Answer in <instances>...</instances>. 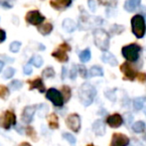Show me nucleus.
I'll return each instance as SVG.
<instances>
[{
	"instance_id": "nucleus-1",
	"label": "nucleus",
	"mask_w": 146,
	"mask_h": 146,
	"mask_svg": "<svg viewBox=\"0 0 146 146\" xmlns=\"http://www.w3.org/2000/svg\"><path fill=\"white\" fill-rule=\"evenodd\" d=\"M96 96V90L94 87H92L90 84L85 83L81 86L79 90V98L81 102L85 106H88L92 104L94 100V96Z\"/></svg>"
},
{
	"instance_id": "nucleus-2",
	"label": "nucleus",
	"mask_w": 146,
	"mask_h": 146,
	"mask_svg": "<svg viewBox=\"0 0 146 146\" xmlns=\"http://www.w3.org/2000/svg\"><path fill=\"white\" fill-rule=\"evenodd\" d=\"M94 44L100 50L106 51L108 50L110 47V36L106 33V31L104 29H96L94 31Z\"/></svg>"
},
{
	"instance_id": "nucleus-3",
	"label": "nucleus",
	"mask_w": 146,
	"mask_h": 146,
	"mask_svg": "<svg viewBox=\"0 0 146 146\" xmlns=\"http://www.w3.org/2000/svg\"><path fill=\"white\" fill-rule=\"evenodd\" d=\"M131 30L134 36L136 38L140 39L145 35L146 31V25H145V20L144 17L140 14L133 16L131 19Z\"/></svg>"
},
{
	"instance_id": "nucleus-4",
	"label": "nucleus",
	"mask_w": 146,
	"mask_h": 146,
	"mask_svg": "<svg viewBox=\"0 0 146 146\" xmlns=\"http://www.w3.org/2000/svg\"><path fill=\"white\" fill-rule=\"evenodd\" d=\"M141 51L140 46L137 44H129L122 48V56L128 62H136L139 58V52Z\"/></svg>"
},
{
	"instance_id": "nucleus-5",
	"label": "nucleus",
	"mask_w": 146,
	"mask_h": 146,
	"mask_svg": "<svg viewBox=\"0 0 146 146\" xmlns=\"http://www.w3.org/2000/svg\"><path fill=\"white\" fill-rule=\"evenodd\" d=\"M16 123L17 121H16V115L14 114V112L7 110L0 116V126L6 130L10 129Z\"/></svg>"
},
{
	"instance_id": "nucleus-6",
	"label": "nucleus",
	"mask_w": 146,
	"mask_h": 146,
	"mask_svg": "<svg viewBox=\"0 0 146 146\" xmlns=\"http://www.w3.org/2000/svg\"><path fill=\"white\" fill-rule=\"evenodd\" d=\"M68 51H71V47L67 43H63L59 46V48L56 51L52 53V56L55 59H57L61 63H67L69 61V57H68L67 52Z\"/></svg>"
},
{
	"instance_id": "nucleus-7",
	"label": "nucleus",
	"mask_w": 146,
	"mask_h": 146,
	"mask_svg": "<svg viewBox=\"0 0 146 146\" xmlns=\"http://www.w3.org/2000/svg\"><path fill=\"white\" fill-rule=\"evenodd\" d=\"M46 98L54 104L55 106H63L64 104V98H63V96H62L61 92H59L58 90L56 88H50V90L47 92L46 94Z\"/></svg>"
},
{
	"instance_id": "nucleus-8",
	"label": "nucleus",
	"mask_w": 146,
	"mask_h": 146,
	"mask_svg": "<svg viewBox=\"0 0 146 146\" xmlns=\"http://www.w3.org/2000/svg\"><path fill=\"white\" fill-rule=\"evenodd\" d=\"M66 124L72 131L78 133L81 129V117L78 113H71L66 118Z\"/></svg>"
},
{
	"instance_id": "nucleus-9",
	"label": "nucleus",
	"mask_w": 146,
	"mask_h": 146,
	"mask_svg": "<svg viewBox=\"0 0 146 146\" xmlns=\"http://www.w3.org/2000/svg\"><path fill=\"white\" fill-rule=\"evenodd\" d=\"M45 20V17L38 11V10H32L29 11L26 14V21L30 24V25L39 26L42 24Z\"/></svg>"
},
{
	"instance_id": "nucleus-10",
	"label": "nucleus",
	"mask_w": 146,
	"mask_h": 146,
	"mask_svg": "<svg viewBox=\"0 0 146 146\" xmlns=\"http://www.w3.org/2000/svg\"><path fill=\"white\" fill-rule=\"evenodd\" d=\"M120 71L123 74V79L128 80V81H134L135 78H136L137 72L135 71V69L128 63V62H125L122 65L120 66Z\"/></svg>"
},
{
	"instance_id": "nucleus-11",
	"label": "nucleus",
	"mask_w": 146,
	"mask_h": 146,
	"mask_svg": "<svg viewBox=\"0 0 146 146\" xmlns=\"http://www.w3.org/2000/svg\"><path fill=\"white\" fill-rule=\"evenodd\" d=\"M129 138L125 134L119 132H114L111 136L110 146H128L129 145Z\"/></svg>"
},
{
	"instance_id": "nucleus-12",
	"label": "nucleus",
	"mask_w": 146,
	"mask_h": 146,
	"mask_svg": "<svg viewBox=\"0 0 146 146\" xmlns=\"http://www.w3.org/2000/svg\"><path fill=\"white\" fill-rule=\"evenodd\" d=\"M106 123L111 128H118L123 124V118L119 113L110 114L106 117Z\"/></svg>"
},
{
	"instance_id": "nucleus-13",
	"label": "nucleus",
	"mask_w": 146,
	"mask_h": 146,
	"mask_svg": "<svg viewBox=\"0 0 146 146\" xmlns=\"http://www.w3.org/2000/svg\"><path fill=\"white\" fill-rule=\"evenodd\" d=\"M36 108L37 106H26L24 108L23 112H22V121L26 124H30L33 120V117H34V113L36 111Z\"/></svg>"
},
{
	"instance_id": "nucleus-14",
	"label": "nucleus",
	"mask_w": 146,
	"mask_h": 146,
	"mask_svg": "<svg viewBox=\"0 0 146 146\" xmlns=\"http://www.w3.org/2000/svg\"><path fill=\"white\" fill-rule=\"evenodd\" d=\"M92 130L94 131L96 135L98 136H102L106 133V124L102 119H98L92 124Z\"/></svg>"
},
{
	"instance_id": "nucleus-15",
	"label": "nucleus",
	"mask_w": 146,
	"mask_h": 146,
	"mask_svg": "<svg viewBox=\"0 0 146 146\" xmlns=\"http://www.w3.org/2000/svg\"><path fill=\"white\" fill-rule=\"evenodd\" d=\"M51 6L56 10H64L71 6L72 0H52L50 2Z\"/></svg>"
},
{
	"instance_id": "nucleus-16",
	"label": "nucleus",
	"mask_w": 146,
	"mask_h": 146,
	"mask_svg": "<svg viewBox=\"0 0 146 146\" xmlns=\"http://www.w3.org/2000/svg\"><path fill=\"white\" fill-rule=\"evenodd\" d=\"M102 61L104 62V63L108 64V65L112 66V67H114V66L117 65V60H116L115 57H114L113 55L111 54V53L106 52V51L104 53V54H102Z\"/></svg>"
},
{
	"instance_id": "nucleus-17",
	"label": "nucleus",
	"mask_w": 146,
	"mask_h": 146,
	"mask_svg": "<svg viewBox=\"0 0 146 146\" xmlns=\"http://www.w3.org/2000/svg\"><path fill=\"white\" fill-rule=\"evenodd\" d=\"M140 1L141 0H126L123 7L127 12H133L140 5Z\"/></svg>"
},
{
	"instance_id": "nucleus-18",
	"label": "nucleus",
	"mask_w": 146,
	"mask_h": 146,
	"mask_svg": "<svg viewBox=\"0 0 146 146\" xmlns=\"http://www.w3.org/2000/svg\"><path fill=\"white\" fill-rule=\"evenodd\" d=\"M63 29L67 31L68 33H73L77 29V24L74 20L68 18V19H65L63 21Z\"/></svg>"
},
{
	"instance_id": "nucleus-19",
	"label": "nucleus",
	"mask_w": 146,
	"mask_h": 146,
	"mask_svg": "<svg viewBox=\"0 0 146 146\" xmlns=\"http://www.w3.org/2000/svg\"><path fill=\"white\" fill-rule=\"evenodd\" d=\"M34 88H37L40 92H46V88H45V85L43 84V81L41 79H36L30 82V90H34Z\"/></svg>"
},
{
	"instance_id": "nucleus-20",
	"label": "nucleus",
	"mask_w": 146,
	"mask_h": 146,
	"mask_svg": "<svg viewBox=\"0 0 146 146\" xmlns=\"http://www.w3.org/2000/svg\"><path fill=\"white\" fill-rule=\"evenodd\" d=\"M131 128H132V130L134 131L135 133H142L146 128V124H145L144 121L138 120V121H136V122L133 123Z\"/></svg>"
},
{
	"instance_id": "nucleus-21",
	"label": "nucleus",
	"mask_w": 146,
	"mask_h": 146,
	"mask_svg": "<svg viewBox=\"0 0 146 146\" xmlns=\"http://www.w3.org/2000/svg\"><path fill=\"white\" fill-rule=\"evenodd\" d=\"M48 123H49V127L51 129H57L59 128V119L58 116L55 113L50 114L48 117Z\"/></svg>"
},
{
	"instance_id": "nucleus-22",
	"label": "nucleus",
	"mask_w": 146,
	"mask_h": 146,
	"mask_svg": "<svg viewBox=\"0 0 146 146\" xmlns=\"http://www.w3.org/2000/svg\"><path fill=\"white\" fill-rule=\"evenodd\" d=\"M88 75H90V77H102L104 76V71L98 66H94L88 72Z\"/></svg>"
},
{
	"instance_id": "nucleus-23",
	"label": "nucleus",
	"mask_w": 146,
	"mask_h": 146,
	"mask_svg": "<svg viewBox=\"0 0 146 146\" xmlns=\"http://www.w3.org/2000/svg\"><path fill=\"white\" fill-rule=\"evenodd\" d=\"M38 31L42 35H49L53 31V25L51 23L40 24V26L38 27Z\"/></svg>"
},
{
	"instance_id": "nucleus-24",
	"label": "nucleus",
	"mask_w": 146,
	"mask_h": 146,
	"mask_svg": "<svg viewBox=\"0 0 146 146\" xmlns=\"http://www.w3.org/2000/svg\"><path fill=\"white\" fill-rule=\"evenodd\" d=\"M62 96H63V98H64V102H67L70 100L72 96V90H71V88L68 87V86H63L62 87Z\"/></svg>"
},
{
	"instance_id": "nucleus-25",
	"label": "nucleus",
	"mask_w": 146,
	"mask_h": 146,
	"mask_svg": "<svg viewBox=\"0 0 146 146\" xmlns=\"http://www.w3.org/2000/svg\"><path fill=\"white\" fill-rule=\"evenodd\" d=\"M145 98L144 96H141V98H135L133 100V108L135 110H142L143 106H144Z\"/></svg>"
},
{
	"instance_id": "nucleus-26",
	"label": "nucleus",
	"mask_w": 146,
	"mask_h": 146,
	"mask_svg": "<svg viewBox=\"0 0 146 146\" xmlns=\"http://www.w3.org/2000/svg\"><path fill=\"white\" fill-rule=\"evenodd\" d=\"M90 57H92V55H90V49H86V50L82 51L81 53H80V61L82 62V63H87L90 60Z\"/></svg>"
},
{
	"instance_id": "nucleus-27",
	"label": "nucleus",
	"mask_w": 146,
	"mask_h": 146,
	"mask_svg": "<svg viewBox=\"0 0 146 146\" xmlns=\"http://www.w3.org/2000/svg\"><path fill=\"white\" fill-rule=\"evenodd\" d=\"M43 63H44L43 58H42V57H40V56H38V55L32 57L31 60L29 61V64H33V65H34L36 68H40L41 66L43 65Z\"/></svg>"
},
{
	"instance_id": "nucleus-28",
	"label": "nucleus",
	"mask_w": 146,
	"mask_h": 146,
	"mask_svg": "<svg viewBox=\"0 0 146 146\" xmlns=\"http://www.w3.org/2000/svg\"><path fill=\"white\" fill-rule=\"evenodd\" d=\"M43 78H46V79H50V78L55 77V71L52 67H48L43 71L42 73Z\"/></svg>"
},
{
	"instance_id": "nucleus-29",
	"label": "nucleus",
	"mask_w": 146,
	"mask_h": 146,
	"mask_svg": "<svg viewBox=\"0 0 146 146\" xmlns=\"http://www.w3.org/2000/svg\"><path fill=\"white\" fill-rule=\"evenodd\" d=\"M22 87H23V84H22V82L18 81V80H14V81H12L11 83L9 84V88L10 90H20Z\"/></svg>"
},
{
	"instance_id": "nucleus-30",
	"label": "nucleus",
	"mask_w": 146,
	"mask_h": 146,
	"mask_svg": "<svg viewBox=\"0 0 146 146\" xmlns=\"http://www.w3.org/2000/svg\"><path fill=\"white\" fill-rule=\"evenodd\" d=\"M25 133L27 136H29L30 138L34 139V141H37V134H36V131H35V129L33 128V127L31 126H27L25 129Z\"/></svg>"
},
{
	"instance_id": "nucleus-31",
	"label": "nucleus",
	"mask_w": 146,
	"mask_h": 146,
	"mask_svg": "<svg viewBox=\"0 0 146 146\" xmlns=\"http://www.w3.org/2000/svg\"><path fill=\"white\" fill-rule=\"evenodd\" d=\"M20 48H21V43L18 42V41H14V42H12L11 44H10V51H11L12 53H18L20 50Z\"/></svg>"
},
{
	"instance_id": "nucleus-32",
	"label": "nucleus",
	"mask_w": 146,
	"mask_h": 146,
	"mask_svg": "<svg viewBox=\"0 0 146 146\" xmlns=\"http://www.w3.org/2000/svg\"><path fill=\"white\" fill-rule=\"evenodd\" d=\"M9 96V88L5 86H1L0 85V98L2 100H6Z\"/></svg>"
},
{
	"instance_id": "nucleus-33",
	"label": "nucleus",
	"mask_w": 146,
	"mask_h": 146,
	"mask_svg": "<svg viewBox=\"0 0 146 146\" xmlns=\"http://www.w3.org/2000/svg\"><path fill=\"white\" fill-rule=\"evenodd\" d=\"M14 75H15V69L9 67L5 70V72H4V74H3V77H4V79L8 80V79H11Z\"/></svg>"
},
{
	"instance_id": "nucleus-34",
	"label": "nucleus",
	"mask_w": 146,
	"mask_h": 146,
	"mask_svg": "<svg viewBox=\"0 0 146 146\" xmlns=\"http://www.w3.org/2000/svg\"><path fill=\"white\" fill-rule=\"evenodd\" d=\"M63 137L70 143V144L74 145V144H76V142H77V140H76V137L74 136L73 134H71V133H68V132L63 133Z\"/></svg>"
},
{
	"instance_id": "nucleus-35",
	"label": "nucleus",
	"mask_w": 146,
	"mask_h": 146,
	"mask_svg": "<svg viewBox=\"0 0 146 146\" xmlns=\"http://www.w3.org/2000/svg\"><path fill=\"white\" fill-rule=\"evenodd\" d=\"M100 4L104 6H108V7H114L116 6V0H98Z\"/></svg>"
},
{
	"instance_id": "nucleus-36",
	"label": "nucleus",
	"mask_w": 146,
	"mask_h": 146,
	"mask_svg": "<svg viewBox=\"0 0 146 146\" xmlns=\"http://www.w3.org/2000/svg\"><path fill=\"white\" fill-rule=\"evenodd\" d=\"M78 68H79V69H78V72H79V73H80V75H81V77L83 78V79H87L88 75V71H87V69H86L85 66L80 65Z\"/></svg>"
},
{
	"instance_id": "nucleus-37",
	"label": "nucleus",
	"mask_w": 146,
	"mask_h": 146,
	"mask_svg": "<svg viewBox=\"0 0 146 146\" xmlns=\"http://www.w3.org/2000/svg\"><path fill=\"white\" fill-rule=\"evenodd\" d=\"M0 6L5 9H11L13 7V4L11 3L10 0H0Z\"/></svg>"
},
{
	"instance_id": "nucleus-38",
	"label": "nucleus",
	"mask_w": 146,
	"mask_h": 146,
	"mask_svg": "<svg viewBox=\"0 0 146 146\" xmlns=\"http://www.w3.org/2000/svg\"><path fill=\"white\" fill-rule=\"evenodd\" d=\"M123 30H124V28H123L122 26L114 25L113 27L111 28V33H113V34H120Z\"/></svg>"
},
{
	"instance_id": "nucleus-39",
	"label": "nucleus",
	"mask_w": 146,
	"mask_h": 146,
	"mask_svg": "<svg viewBox=\"0 0 146 146\" xmlns=\"http://www.w3.org/2000/svg\"><path fill=\"white\" fill-rule=\"evenodd\" d=\"M77 74H78V69H77V66L74 65L73 68H72L71 72H70V78L72 80H75L77 78Z\"/></svg>"
},
{
	"instance_id": "nucleus-40",
	"label": "nucleus",
	"mask_w": 146,
	"mask_h": 146,
	"mask_svg": "<svg viewBox=\"0 0 146 146\" xmlns=\"http://www.w3.org/2000/svg\"><path fill=\"white\" fill-rule=\"evenodd\" d=\"M136 77L140 83H142V84L146 83V73H142V72H140V73L137 74Z\"/></svg>"
},
{
	"instance_id": "nucleus-41",
	"label": "nucleus",
	"mask_w": 146,
	"mask_h": 146,
	"mask_svg": "<svg viewBox=\"0 0 146 146\" xmlns=\"http://www.w3.org/2000/svg\"><path fill=\"white\" fill-rule=\"evenodd\" d=\"M23 71H24V74H25V75H31L33 72V69H32V67H31V64L28 63L27 65L24 67Z\"/></svg>"
},
{
	"instance_id": "nucleus-42",
	"label": "nucleus",
	"mask_w": 146,
	"mask_h": 146,
	"mask_svg": "<svg viewBox=\"0 0 146 146\" xmlns=\"http://www.w3.org/2000/svg\"><path fill=\"white\" fill-rule=\"evenodd\" d=\"M88 7H90V9L92 10V12H96V2H94V0H88Z\"/></svg>"
},
{
	"instance_id": "nucleus-43",
	"label": "nucleus",
	"mask_w": 146,
	"mask_h": 146,
	"mask_svg": "<svg viewBox=\"0 0 146 146\" xmlns=\"http://www.w3.org/2000/svg\"><path fill=\"white\" fill-rule=\"evenodd\" d=\"M6 40V33L3 29H0V43H3Z\"/></svg>"
},
{
	"instance_id": "nucleus-44",
	"label": "nucleus",
	"mask_w": 146,
	"mask_h": 146,
	"mask_svg": "<svg viewBox=\"0 0 146 146\" xmlns=\"http://www.w3.org/2000/svg\"><path fill=\"white\" fill-rule=\"evenodd\" d=\"M66 74H67V69L65 67H63V69H62V79L63 80L66 78Z\"/></svg>"
},
{
	"instance_id": "nucleus-45",
	"label": "nucleus",
	"mask_w": 146,
	"mask_h": 146,
	"mask_svg": "<svg viewBox=\"0 0 146 146\" xmlns=\"http://www.w3.org/2000/svg\"><path fill=\"white\" fill-rule=\"evenodd\" d=\"M3 67H4V62H2L1 60H0V73H1L2 69H3Z\"/></svg>"
},
{
	"instance_id": "nucleus-46",
	"label": "nucleus",
	"mask_w": 146,
	"mask_h": 146,
	"mask_svg": "<svg viewBox=\"0 0 146 146\" xmlns=\"http://www.w3.org/2000/svg\"><path fill=\"white\" fill-rule=\"evenodd\" d=\"M20 146H31L28 142H22L21 144H20Z\"/></svg>"
},
{
	"instance_id": "nucleus-47",
	"label": "nucleus",
	"mask_w": 146,
	"mask_h": 146,
	"mask_svg": "<svg viewBox=\"0 0 146 146\" xmlns=\"http://www.w3.org/2000/svg\"><path fill=\"white\" fill-rule=\"evenodd\" d=\"M87 146H94V144H92V143H90V144H88Z\"/></svg>"
},
{
	"instance_id": "nucleus-48",
	"label": "nucleus",
	"mask_w": 146,
	"mask_h": 146,
	"mask_svg": "<svg viewBox=\"0 0 146 146\" xmlns=\"http://www.w3.org/2000/svg\"><path fill=\"white\" fill-rule=\"evenodd\" d=\"M145 129H146V128H145Z\"/></svg>"
}]
</instances>
